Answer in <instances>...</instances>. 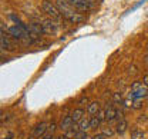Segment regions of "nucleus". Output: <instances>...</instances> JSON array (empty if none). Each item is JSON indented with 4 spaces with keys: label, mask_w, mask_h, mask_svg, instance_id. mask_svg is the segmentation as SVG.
<instances>
[{
    "label": "nucleus",
    "mask_w": 148,
    "mask_h": 139,
    "mask_svg": "<svg viewBox=\"0 0 148 139\" xmlns=\"http://www.w3.org/2000/svg\"><path fill=\"white\" fill-rule=\"evenodd\" d=\"M54 4L57 6V9L60 10L63 19L69 20L70 23H80V22H83V19H84L67 0H56Z\"/></svg>",
    "instance_id": "obj_1"
},
{
    "label": "nucleus",
    "mask_w": 148,
    "mask_h": 139,
    "mask_svg": "<svg viewBox=\"0 0 148 139\" xmlns=\"http://www.w3.org/2000/svg\"><path fill=\"white\" fill-rule=\"evenodd\" d=\"M41 10L50 17V19L56 20V22H60L61 20V13H60V10L57 9V6L53 4L50 0H44L43 3H41Z\"/></svg>",
    "instance_id": "obj_2"
},
{
    "label": "nucleus",
    "mask_w": 148,
    "mask_h": 139,
    "mask_svg": "<svg viewBox=\"0 0 148 139\" xmlns=\"http://www.w3.org/2000/svg\"><path fill=\"white\" fill-rule=\"evenodd\" d=\"M67 1L78 12H88L92 7V1L90 0H67Z\"/></svg>",
    "instance_id": "obj_3"
},
{
    "label": "nucleus",
    "mask_w": 148,
    "mask_h": 139,
    "mask_svg": "<svg viewBox=\"0 0 148 139\" xmlns=\"http://www.w3.org/2000/svg\"><path fill=\"white\" fill-rule=\"evenodd\" d=\"M43 30L44 33L47 35H56L58 32V23L53 19H47V20H43Z\"/></svg>",
    "instance_id": "obj_4"
},
{
    "label": "nucleus",
    "mask_w": 148,
    "mask_h": 139,
    "mask_svg": "<svg viewBox=\"0 0 148 139\" xmlns=\"http://www.w3.org/2000/svg\"><path fill=\"white\" fill-rule=\"evenodd\" d=\"M131 90L135 92L138 96H143V98H144V96H148V86L140 83L138 80H135V82L131 85Z\"/></svg>",
    "instance_id": "obj_5"
},
{
    "label": "nucleus",
    "mask_w": 148,
    "mask_h": 139,
    "mask_svg": "<svg viewBox=\"0 0 148 139\" xmlns=\"http://www.w3.org/2000/svg\"><path fill=\"white\" fill-rule=\"evenodd\" d=\"M29 33L30 35H33V36H40V35H43L44 33V30H43V24H40V23H37V22H32L29 26Z\"/></svg>",
    "instance_id": "obj_6"
},
{
    "label": "nucleus",
    "mask_w": 148,
    "mask_h": 139,
    "mask_svg": "<svg viewBox=\"0 0 148 139\" xmlns=\"http://www.w3.org/2000/svg\"><path fill=\"white\" fill-rule=\"evenodd\" d=\"M73 123H74V120H73V118H71V115H67V116H64V118L61 119L58 128H60L61 131H69V129H71Z\"/></svg>",
    "instance_id": "obj_7"
},
{
    "label": "nucleus",
    "mask_w": 148,
    "mask_h": 139,
    "mask_svg": "<svg viewBox=\"0 0 148 139\" xmlns=\"http://www.w3.org/2000/svg\"><path fill=\"white\" fill-rule=\"evenodd\" d=\"M117 112L118 111L112 105H107V108H106V120L112 122L114 119H117Z\"/></svg>",
    "instance_id": "obj_8"
},
{
    "label": "nucleus",
    "mask_w": 148,
    "mask_h": 139,
    "mask_svg": "<svg viewBox=\"0 0 148 139\" xmlns=\"http://www.w3.org/2000/svg\"><path fill=\"white\" fill-rule=\"evenodd\" d=\"M47 123L46 122H41V123H38L36 125V128H34V131H33V135L34 136H43L46 132H47Z\"/></svg>",
    "instance_id": "obj_9"
},
{
    "label": "nucleus",
    "mask_w": 148,
    "mask_h": 139,
    "mask_svg": "<svg viewBox=\"0 0 148 139\" xmlns=\"http://www.w3.org/2000/svg\"><path fill=\"white\" fill-rule=\"evenodd\" d=\"M0 43H1V49H3V50H13V46H12V43L9 42V39H7V36H6L4 32H1Z\"/></svg>",
    "instance_id": "obj_10"
},
{
    "label": "nucleus",
    "mask_w": 148,
    "mask_h": 139,
    "mask_svg": "<svg viewBox=\"0 0 148 139\" xmlns=\"http://www.w3.org/2000/svg\"><path fill=\"white\" fill-rule=\"evenodd\" d=\"M127 126H128L127 120H125V119H120V120H118V123H117V128H115L117 133L123 135V133H124V132L127 131Z\"/></svg>",
    "instance_id": "obj_11"
},
{
    "label": "nucleus",
    "mask_w": 148,
    "mask_h": 139,
    "mask_svg": "<svg viewBox=\"0 0 148 139\" xmlns=\"http://www.w3.org/2000/svg\"><path fill=\"white\" fill-rule=\"evenodd\" d=\"M87 112L92 115V116H95L98 112H100V103L98 102H91L90 105H88V108H87Z\"/></svg>",
    "instance_id": "obj_12"
},
{
    "label": "nucleus",
    "mask_w": 148,
    "mask_h": 139,
    "mask_svg": "<svg viewBox=\"0 0 148 139\" xmlns=\"http://www.w3.org/2000/svg\"><path fill=\"white\" fill-rule=\"evenodd\" d=\"M83 115H84V111H83L81 108L74 109L73 112H71V118H73L74 122H80V120L83 119Z\"/></svg>",
    "instance_id": "obj_13"
},
{
    "label": "nucleus",
    "mask_w": 148,
    "mask_h": 139,
    "mask_svg": "<svg viewBox=\"0 0 148 139\" xmlns=\"http://www.w3.org/2000/svg\"><path fill=\"white\" fill-rule=\"evenodd\" d=\"M78 125H80V131H86L87 132V129H90V120L86 119V118H83L80 120Z\"/></svg>",
    "instance_id": "obj_14"
},
{
    "label": "nucleus",
    "mask_w": 148,
    "mask_h": 139,
    "mask_svg": "<svg viewBox=\"0 0 148 139\" xmlns=\"http://www.w3.org/2000/svg\"><path fill=\"white\" fill-rule=\"evenodd\" d=\"M100 123H101V119L98 116H92L91 119H90V128L91 129H97L100 126Z\"/></svg>",
    "instance_id": "obj_15"
},
{
    "label": "nucleus",
    "mask_w": 148,
    "mask_h": 139,
    "mask_svg": "<svg viewBox=\"0 0 148 139\" xmlns=\"http://www.w3.org/2000/svg\"><path fill=\"white\" fill-rule=\"evenodd\" d=\"M131 139H144V132L143 131H132Z\"/></svg>",
    "instance_id": "obj_16"
},
{
    "label": "nucleus",
    "mask_w": 148,
    "mask_h": 139,
    "mask_svg": "<svg viewBox=\"0 0 148 139\" xmlns=\"http://www.w3.org/2000/svg\"><path fill=\"white\" fill-rule=\"evenodd\" d=\"M86 136H87V132L86 131H78V132H75L74 139H84Z\"/></svg>",
    "instance_id": "obj_17"
},
{
    "label": "nucleus",
    "mask_w": 148,
    "mask_h": 139,
    "mask_svg": "<svg viewBox=\"0 0 148 139\" xmlns=\"http://www.w3.org/2000/svg\"><path fill=\"white\" fill-rule=\"evenodd\" d=\"M56 129H57V125H56V123H53V122L47 126V132H49V133H54Z\"/></svg>",
    "instance_id": "obj_18"
},
{
    "label": "nucleus",
    "mask_w": 148,
    "mask_h": 139,
    "mask_svg": "<svg viewBox=\"0 0 148 139\" xmlns=\"http://www.w3.org/2000/svg\"><path fill=\"white\" fill-rule=\"evenodd\" d=\"M87 103H88V98H87V96H83L81 99L78 100V105H81V106H83V105H87Z\"/></svg>",
    "instance_id": "obj_19"
},
{
    "label": "nucleus",
    "mask_w": 148,
    "mask_h": 139,
    "mask_svg": "<svg viewBox=\"0 0 148 139\" xmlns=\"http://www.w3.org/2000/svg\"><path fill=\"white\" fill-rule=\"evenodd\" d=\"M106 138H107V135H106L104 132H103V133H97V135L92 136V139H106Z\"/></svg>",
    "instance_id": "obj_20"
},
{
    "label": "nucleus",
    "mask_w": 148,
    "mask_h": 139,
    "mask_svg": "<svg viewBox=\"0 0 148 139\" xmlns=\"http://www.w3.org/2000/svg\"><path fill=\"white\" fill-rule=\"evenodd\" d=\"M97 116H98L101 120H104L106 119V111H100V112L97 113Z\"/></svg>",
    "instance_id": "obj_21"
},
{
    "label": "nucleus",
    "mask_w": 148,
    "mask_h": 139,
    "mask_svg": "<svg viewBox=\"0 0 148 139\" xmlns=\"http://www.w3.org/2000/svg\"><path fill=\"white\" fill-rule=\"evenodd\" d=\"M128 69H130V70H128V73H130V75H131V73H132V75H135V73L138 72V70H137V67H135L134 65H132V66H130Z\"/></svg>",
    "instance_id": "obj_22"
},
{
    "label": "nucleus",
    "mask_w": 148,
    "mask_h": 139,
    "mask_svg": "<svg viewBox=\"0 0 148 139\" xmlns=\"http://www.w3.org/2000/svg\"><path fill=\"white\" fill-rule=\"evenodd\" d=\"M104 133H106L107 136H112V135H114V131L108 128V129H106V131H104Z\"/></svg>",
    "instance_id": "obj_23"
},
{
    "label": "nucleus",
    "mask_w": 148,
    "mask_h": 139,
    "mask_svg": "<svg viewBox=\"0 0 148 139\" xmlns=\"http://www.w3.org/2000/svg\"><path fill=\"white\" fill-rule=\"evenodd\" d=\"M114 100L121 102V95H120V93H114Z\"/></svg>",
    "instance_id": "obj_24"
},
{
    "label": "nucleus",
    "mask_w": 148,
    "mask_h": 139,
    "mask_svg": "<svg viewBox=\"0 0 148 139\" xmlns=\"http://www.w3.org/2000/svg\"><path fill=\"white\" fill-rule=\"evenodd\" d=\"M41 139H53V133H46Z\"/></svg>",
    "instance_id": "obj_25"
},
{
    "label": "nucleus",
    "mask_w": 148,
    "mask_h": 139,
    "mask_svg": "<svg viewBox=\"0 0 148 139\" xmlns=\"http://www.w3.org/2000/svg\"><path fill=\"white\" fill-rule=\"evenodd\" d=\"M143 82H144V85H145V86H148V75H145V76H144Z\"/></svg>",
    "instance_id": "obj_26"
},
{
    "label": "nucleus",
    "mask_w": 148,
    "mask_h": 139,
    "mask_svg": "<svg viewBox=\"0 0 148 139\" xmlns=\"http://www.w3.org/2000/svg\"><path fill=\"white\" fill-rule=\"evenodd\" d=\"M6 139H13V132H9L7 136H6Z\"/></svg>",
    "instance_id": "obj_27"
},
{
    "label": "nucleus",
    "mask_w": 148,
    "mask_h": 139,
    "mask_svg": "<svg viewBox=\"0 0 148 139\" xmlns=\"http://www.w3.org/2000/svg\"><path fill=\"white\" fill-rule=\"evenodd\" d=\"M134 108H135V109H138V108H141V105H140V102H135V105H134Z\"/></svg>",
    "instance_id": "obj_28"
},
{
    "label": "nucleus",
    "mask_w": 148,
    "mask_h": 139,
    "mask_svg": "<svg viewBox=\"0 0 148 139\" xmlns=\"http://www.w3.org/2000/svg\"><path fill=\"white\" fill-rule=\"evenodd\" d=\"M57 139H69V136L67 135H61V136H58Z\"/></svg>",
    "instance_id": "obj_29"
},
{
    "label": "nucleus",
    "mask_w": 148,
    "mask_h": 139,
    "mask_svg": "<svg viewBox=\"0 0 148 139\" xmlns=\"http://www.w3.org/2000/svg\"><path fill=\"white\" fill-rule=\"evenodd\" d=\"M84 139H92V136H88V135H87V136H86Z\"/></svg>",
    "instance_id": "obj_30"
},
{
    "label": "nucleus",
    "mask_w": 148,
    "mask_h": 139,
    "mask_svg": "<svg viewBox=\"0 0 148 139\" xmlns=\"http://www.w3.org/2000/svg\"><path fill=\"white\" fill-rule=\"evenodd\" d=\"M36 138H37V136H34V135H33V136H30L29 139H36Z\"/></svg>",
    "instance_id": "obj_31"
},
{
    "label": "nucleus",
    "mask_w": 148,
    "mask_h": 139,
    "mask_svg": "<svg viewBox=\"0 0 148 139\" xmlns=\"http://www.w3.org/2000/svg\"><path fill=\"white\" fill-rule=\"evenodd\" d=\"M90 1H92V0H90Z\"/></svg>",
    "instance_id": "obj_32"
},
{
    "label": "nucleus",
    "mask_w": 148,
    "mask_h": 139,
    "mask_svg": "<svg viewBox=\"0 0 148 139\" xmlns=\"http://www.w3.org/2000/svg\"><path fill=\"white\" fill-rule=\"evenodd\" d=\"M147 99H148V96H147Z\"/></svg>",
    "instance_id": "obj_33"
}]
</instances>
